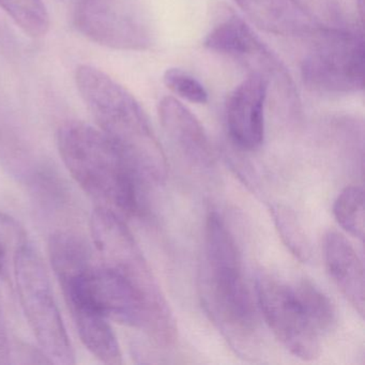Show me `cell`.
<instances>
[{"mask_svg": "<svg viewBox=\"0 0 365 365\" xmlns=\"http://www.w3.org/2000/svg\"><path fill=\"white\" fill-rule=\"evenodd\" d=\"M61 160L81 189L120 217L142 215L145 180L118 147L99 129L69 121L57 132Z\"/></svg>", "mask_w": 365, "mask_h": 365, "instance_id": "cell-1", "label": "cell"}, {"mask_svg": "<svg viewBox=\"0 0 365 365\" xmlns=\"http://www.w3.org/2000/svg\"><path fill=\"white\" fill-rule=\"evenodd\" d=\"M76 82L99 129L118 147L145 182H163L168 176L166 158L135 98L106 72L91 66L78 68Z\"/></svg>", "mask_w": 365, "mask_h": 365, "instance_id": "cell-2", "label": "cell"}, {"mask_svg": "<svg viewBox=\"0 0 365 365\" xmlns=\"http://www.w3.org/2000/svg\"><path fill=\"white\" fill-rule=\"evenodd\" d=\"M202 267V298L209 314L227 336L245 339L257 327V315L243 275L240 253L217 212L207 217Z\"/></svg>", "mask_w": 365, "mask_h": 365, "instance_id": "cell-3", "label": "cell"}, {"mask_svg": "<svg viewBox=\"0 0 365 365\" xmlns=\"http://www.w3.org/2000/svg\"><path fill=\"white\" fill-rule=\"evenodd\" d=\"M14 266L19 299L42 351L55 364H74L73 347L41 256L22 241L14 254Z\"/></svg>", "mask_w": 365, "mask_h": 365, "instance_id": "cell-4", "label": "cell"}, {"mask_svg": "<svg viewBox=\"0 0 365 365\" xmlns=\"http://www.w3.org/2000/svg\"><path fill=\"white\" fill-rule=\"evenodd\" d=\"M364 39L356 29H316L301 74L315 91L356 93L364 88Z\"/></svg>", "mask_w": 365, "mask_h": 365, "instance_id": "cell-5", "label": "cell"}, {"mask_svg": "<svg viewBox=\"0 0 365 365\" xmlns=\"http://www.w3.org/2000/svg\"><path fill=\"white\" fill-rule=\"evenodd\" d=\"M73 23L87 39L114 50L146 51L155 40L153 20L140 0H78Z\"/></svg>", "mask_w": 365, "mask_h": 365, "instance_id": "cell-6", "label": "cell"}, {"mask_svg": "<svg viewBox=\"0 0 365 365\" xmlns=\"http://www.w3.org/2000/svg\"><path fill=\"white\" fill-rule=\"evenodd\" d=\"M256 294L267 324L282 345L302 360L317 359L322 333L309 315L296 285L260 275L256 281Z\"/></svg>", "mask_w": 365, "mask_h": 365, "instance_id": "cell-7", "label": "cell"}, {"mask_svg": "<svg viewBox=\"0 0 365 365\" xmlns=\"http://www.w3.org/2000/svg\"><path fill=\"white\" fill-rule=\"evenodd\" d=\"M268 91V81L250 74L228 96L225 110L228 133L240 148L255 150L264 142Z\"/></svg>", "mask_w": 365, "mask_h": 365, "instance_id": "cell-8", "label": "cell"}, {"mask_svg": "<svg viewBox=\"0 0 365 365\" xmlns=\"http://www.w3.org/2000/svg\"><path fill=\"white\" fill-rule=\"evenodd\" d=\"M159 117L170 144L187 163L200 170L212 168L215 155L208 136L189 108L175 98L165 97L159 104Z\"/></svg>", "mask_w": 365, "mask_h": 365, "instance_id": "cell-9", "label": "cell"}, {"mask_svg": "<svg viewBox=\"0 0 365 365\" xmlns=\"http://www.w3.org/2000/svg\"><path fill=\"white\" fill-rule=\"evenodd\" d=\"M324 259L329 277L348 302L364 316V268L349 241L339 232H330L324 239Z\"/></svg>", "mask_w": 365, "mask_h": 365, "instance_id": "cell-10", "label": "cell"}, {"mask_svg": "<svg viewBox=\"0 0 365 365\" xmlns=\"http://www.w3.org/2000/svg\"><path fill=\"white\" fill-rule=\"evenodd\" d=\"M247 18L260 29L274 35L311 33L289 0H235Z\"/></svg>", "mask_w": 365, "mask_h": 365, "instance_id": "cell-11", "label": "cell"}, {"mask_svg": "<svg viewBox=\"0 0 365 365\" xmlns=\"http://www.w3.org/2000/svg\"><path fill=\"white\" fill-rule=\"evenodd\" d=\"M83 345L104 364L118 365L123 362L120 346L108 318L93 311L71 313Z\"/></svg>", "mask_w": 365, "mask_h": 365, "instance_id": "cell-12", "label": "cell"}, {"mask_svg": "<svg viewBox=\"0 0 365 365\" xmlns=\"http://www.w3.org/2000/svg\"><path fill=\"white\" fill-rule=\"evenodd\" d=\"M0 8L31 37H43L48 34L50 16L42 0H0Z\"/></svg>", "mask_w": 365, "mask_h": 365, "instance_id": "cell-13", "label": "cell"}, {"mask_svg": "<svg viewBox=\"0 0 365 365\" xmlns=\"http://www.w3.org/2000/svg\"><path fill=\"white\" fill-rule=\"evenodd\" d=\"M301 16L311 21L316 29H350L351 23L341 0H289Z\"/></svg>", "mask_w": 365, "mask_h": 365, "instance_id": "cell-14", "label": "cell"}, {"mask_svg": "<svg viewBox=\"0 0 365 365\" xmlns=\"http://www.w3.org/2000/svg\"><path fill=\"white\" fill-rule=\"evenodd\" d=\"M333 215L339 225L356 238H364V192L361 187H348L337 196Z\"/></svg>", "mask_w": 365, "mask_h": 365, "instance_id": "cell-15", "label": "cell"}, {"mask_svg": "<svg viewBox=\"0 0 365 365\" xmlns=\"http://www.w3.org/2000/svg\"><path fill=\"white\" fill-rule=\"evenodd\" d=\"M296 287L320 332L330 331L336 322V313L330 299L311 282H300Z\"/></svg>", "mask_w": 365, "mask_h": 365, "instance_id": "cell-16", "label": "cell"}, {"mask_svg": "<svg viewBox=\"0 0 365 365\" xmlns=\"http://www.w3.org/2000/svg\"><path fill=\"white\" fill-rule=\"evenodd\" d=\"M163 81L168 89L182 99L196 104L208 102V93L202 83L182 70L176 68L166 70Z\"/></svg>", "mask_w": 365, "mask_h": 365, "instance_id": "cell-17", "label": "cell"}, {"mask_svg": "<svg viewBox=\"0 0 365 365\" xmlns=\"http://www.w3.org/2000/svg\"><path fill=\"white\" fill-rule=\"evenodd\" d=\"M273 217L281 232L282 238L285 241L287 247H289L290 251L300 259H307L309 254V245L294 215L287 209L277 207L273 209Z\"/></svg>", "mask_w": 365, "mask_h": 365, "instance_id": "cell-18", "label": "cell"}, {"mask_svg": "<svg viewBox=\"0 0 365 365\" xmlns=\"http://www.w3.org/2000/svg\"><path fill=\"white\" fill-rule=\"evenodd\" d=\"M6 256H7L6 245L5 243H4L3 239L0 238V274L5 270ZM0 332H1V331H0ZM0 339H1V333H0Z\"/></svg>", "mask_w": 365, "mask_h": 365, "instance_id": "cell-19", "label": "cell"}, {"mask_svg": "<svg viewBox=\"0 0 365 365\" xmlns=\"http://www.w3.org/2000/svg\"><path fill=\"white\" fill-rule=\"evenodd\" d=\"M14 227H16V222L12 221L10 217H6L3 213H0V230H10Z\"/></svg>", "mask_w": 365, "mask_h": 365, "instance_id": "cell-20", "label": "cell"}]
</instances>
